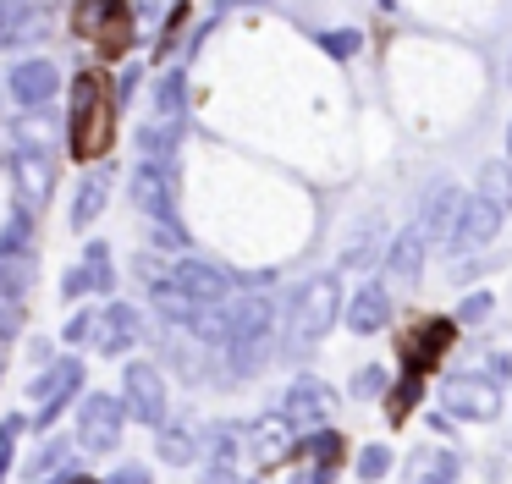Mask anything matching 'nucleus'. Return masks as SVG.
I'll return each mask as SVG.
<instances>
[{
    "mask_svg": "<svg viewBox=\"0 0 512 484\" xmlns=\"http://www.w3.org/2000/svg\"><path fill=\"white\" fill-rule=\"evenodd\" d=\"M116 83L105 66H83L72 77V110H67V149L78 165H94L116 149Z\"/></svg>",
    "mask_w": 512,
    "mask_h": 484,
    "instance_id": "obj_1",
    "label": "nucleus"
},
{
    "mask_svg": "<svg viewBox=\"0 0 512 484\" xmlns=\"http://www.w3.org/2000/svg\"><path fill=\"white\" fill-rule=\"evenodd\" d=\"M67 28L78 33L83 44H94L100 66L111 72V66L127 61V50L138 44V11L127 6V0H89V6H78L67 17Z\"/></svg>",
    "mask_w": 512,
    "mask_h": 484,
    "instance_id": "obj_2",
    "label": "nucleus"
},
{
    "mask_svg": "<svg viewBox=\"0 0 512 484\" xmlns=\"http://www.w3.org/2000/svg\"><path fill=\"white\" fill-rule=\"evenodd\" d=\"M452 336H457L452 319H419L413 330H402V341H397L402 347V374H408V380H424V374L446 358Z\"/></svg>",
    "mask_w": 512,
    "mask_h": 484,
    "instance_id": "obj_3",
    "label": "nucleus"
},
{
    "mask_svg": "<svg viewBox=\"0 0 512 484\" xmlns=\"http://www.w3.org/2000/svg\"><path fill=\"white\" fill-rule=\"evenodd\" d=\"M446 407H452L457 418H496V391H490L485 380L457 374V380H446Z\"/></svg>",
    "mask_w": 512,
    "mask_h": 484,
    "instance_id": "obj_4",
    "label": "nucleus"
},
{
    "mask_svg": "<svg viewBox=\"0 0 512 484\" xmlns=\"http://www.w3.org/2000/svg\"><path fill=\"white\" fill-rule=\"evenodd\" d=\"M496 226H501V209H490L485 198H474V204H463V209H457L452 237H457V248H479V242H490V237H496Z\"/></svg>",
    "mask_w": 512,
    "mask_h": 484,
    "instance_id": "obj_5",
    "label": "nucleus"
},
{
    "mask_svg": "<svg viewBox=\"0 0 512 484\" xmlns=\"http://www.w3.org/2000/svg\"><path fill=\"white\" fill-rule=\"evenodd\" d=\"M479 198H485L490 209H501V215L512 209V165L507 160H490L485 171H479Z\"/></svg>",
    "mask_w": 512,
    "mask_h": 484,
    "instance_id": "obj_6",
    "label": "nucleus"
},
{
    "mask_svg": "<svg viewBox=\"0 0 512 484\" xmlns=\"http://www.w3.org/2000/svg\"><path fill=\"white\" fill-rule=\"evenodd\" d=\"M419 391H424V380H408V374H402V380L391 385V402H386V418H391V424H402V418L413 413V402H419Z\"/></svg>",
    "mask_w": 512,
    "mask_h": 484,
    "instance_id": "obj_7",
    "label": "nucleus"
},
{
    "mask_svg": "<svg viewBox=\"0 0 512 484\" xmlns=\"http://www.w3.org/2000/svg\"><path fill=\"white\" fill-rule=\"evenodd\" d=\"M424 215H430L435 231H452L457 226V193H452V187H441V193L430 198V209H424Z\"/></svg>",
    "mask_w": 512,
    "mask_h": 484,
    "instance_id": "obj_8",
    "label": "nucleus"
},
{
    "mask_svg": "<svg viewBox=\"0 0 512 484\" xmlns=\"http://www.w3.org/2000/svg\"><path fill=\"white\" fill-rule=\"evenodd\" d=\"M353 319H358L364 330H369V325H380V319H386V303H380V292H369L364 303H358V314H353Z\"/></svg>",
    "mask_w": 512,
    "mask_h": 484,
    "instance_id": "obj_9",
    "label": "nucleus"
},
{
    "mask_svg": "<svg viewBox=\"0 0 512 484\" xmlns=\"http://www.w3.org/2000/svg\"><path fill=\"white\" fill-rule=\"evenodd\" d=\"M490 308H496L490 297H468V303H463V314H457V319H463V325H485V319H490Z\"/></svg>",
    "mask_w": 512,
    "mask_h": 484,
    "instance_id": "obj_10",
    "label": "nucleus"
},
{
    "mask_svg": "<svg viewBox=\"0 0 512 484\" xmlns=\"http://www.w3.org/2000/svg\"><path fill=\"white\" fill-rule=\"evenodd\" d=\"M419 253H424V248H419V237H408V242L397 248V270H402V275H413V270H419Z\"/></svg>",
    "mask_w": 512,
    "mask_h": 484,
    "instance_id": "obj_11",
    "label": "nucleus"
},
{
    "mask_svg": "<svg viewBox=\"0 0 512 484\" xmlns=\"http://www.w3.org/2000/svg\"><path fill=\"white\" fill-rule=\"evenodd\" d=\"M188 17H193V6H177V11H171V17H166V44H160V50H171V39L182 33V22H188Z\"/></svg>",
    "mask_w": 512,
    "mask_h": 484,
    "instance_id": "obj_12",
    "label": "nucleus"
},
{
    "mask_svg": "<svg viewBox=\"0 0 512 484\" xmlns=\"http://www.w3.org/2000/svg\"><path fill=\"white\" fill-rule=\"evenodd\" d=\"M507 165H512V121H507Z\"/></svg>",
    "mask_w": 512,
    "mask_h": 484,
    "instance_id": "obj_13",
    "label": "nucleus"
},
{
    "mask_svg": "<svg viewBox=\"0 0 512 484\" xmlns=\"http://www.w3.org/2000/svg\"><path fill=\"white\" fill-rule=\"evenodd\" d=\"M72 484H100V479H72Z\"/></svg>",
    "mask_w": 512,
    "mask_h": 484,
    "instance_id": "obj_14",
    "label": "nucleus"
}]
</instances>
